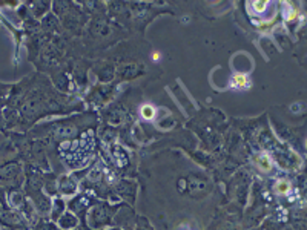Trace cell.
Here are the masks:
<instances>
[{"mask_svg": "<svg viewBox=\"0 0 307 230\" xmlns=\"http://www.w3.org/2000/svg\"><path fill=\"white\" fill-rule=\"evenodd\" d=\"M152 57H154V61H158V60L161 58V54H158V52H155V54H154Z\"/></svg>", "mask_w": 307, "mask_h": 230, "instance_id": "obj_4", "label": "cell"}, {"mask_svg": "<svg viewBox=\"0 0 307 230\" xmlns=\"http://www.w3.org/2000/svg\"><path fill=\"white\" fill-rule=\"evenodd\" d=\"M287 190H289V184L287 183H284V184L279 183L278 184V192H287Z\"/></svg>", "mask_w": 307, "mask_h": 230, "instance_id": "obj_3", "label": "cell"}, {"mask_svg": "<svg viewBox=\"0 0 307 230\" xmlns=\"http://www.w3.org/2000/svg\"><path fill=\"white\" fill-rule=\"evenodd\" d=\"M230 81H232V86L237 89H244V87H249V84H250L249 77L244 74H235Z\"/></svg>", "mask_w": 307, "mask_h": 230, "instance_id": "obj_1", "label": "cell"}, {"mask_svg": "<svg viewBox=\"0 0 307 230\" xmlns=\"http://www.w3.org/2000/svg\"><path fill=\"white\" fill-rule=\"evenodd\" d=\"M142 114H143V117L145 118H148V120H151L152 117H154V108L152 106H143V109H142Z\"/></svg>", "mask_w": 307, "mask_h": 230, "instance_id": "obj_2", "label": "cell"}]
</instances>
